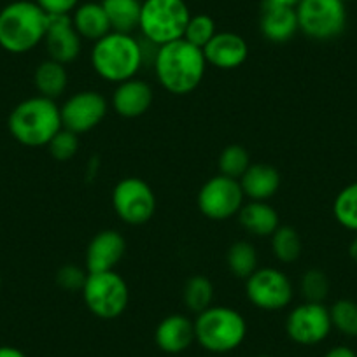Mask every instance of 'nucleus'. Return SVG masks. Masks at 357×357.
Instances as JSON below:
<instances>
[{
  "label": "nucleus",
  "instance_id": "obj_1",
  "mask_svg": "<svg viewBox=\"0 0 357 357\" xmlns=\"http://www.w3.org/2000/svg\"><path fill=\"white\" fill-rule=\"evenodd\" d=\"M154 75L161 88L170 95L184 97L202 84L207 72L204 50L186 39H178L158 47L154 58Z\"/></svg>",
  "mask_w": 357,
  "mask_h": 357
},
{
  "label": "nucleus",
  "instance_id": "obj_2",
  "mask_svg": "<svg viewBox=\"0 0 357 357\" xmlns=\"http://www.w3.org/2000/svg\"><path fill=\"white\" fill-rule=\"evenodd\" d=\"M89 61L95 74L112 84L137 77L144 68L140 37L137 39L133 33L109 32L100 40L93 43Z\"/></svg>",
  "mask_w": 357,
  "mask_h": 357
},
{
  "label": "nucleus",
  "instance_id": "obj_3",
  "mask_svg": "<svg viewBox=\"0 0 357 357\" xmlns=\"http://www.w3.org/2000/svg\"><path fill=\"white\" fill-rule=\"evenodd\" d=\"M50 16L36 0H15L0 9V47L25 54L44 43Z\"/></svg>",
  "mask_w": 357,
  "mask_h": 357
},
{
  "label": "nucleus",
  "instance_id": "obj_4",
  "mask_svg": "<svg viewBox=\"0 0 357 357\" xmlns=\"http://www.w3.org/2000/svg\"><path fill=\"white\" fill-rule=\"evenodd\" d=\"M8 128L13 139L26 147H44L63 128L60 105L51 98H25L11 111Z\"/></svg>",
  "mask_w": 357,
  "mask_h": 357
},
{
  "label": "nucleus",
  "instance_id": "obj_5",
  "mask_svg": "<svg viewBox=\"0 0 357 357\" xmlns=\"http://www.w3.org/2000/svg\"><path fill=\"white\" fill-rule=\"evenodd\" d=\"M195 336L198 345L208 354H229L245 342V317L231 307L212 305L195 319Z\"/></svg>",
  "mask_w": 357,
  "mask_h": 357
},
{
  "label": "nucleus",
  "instance_id": "obj_6",
  "mask_svg": "<svg viewBox=\"0 0 357 357\" xmlns=\"http://www.w3.org/2000/svg\"><path fill=\"white\" fill-rule=\"evenodd\" d=\"M191 18L186 0H142L139 32L149 43L165 46L183 39Z\"/></svg>",
  "mask_w": 357,
  "mask_h": 357
},
{
  "label": "nucleus",
  "instance_id": "obj_7",
  "mask_svg": "<svg viewBox=\"0 0 357 357\" xmlns=\"http://www.w3.org/2000/svg\"><path fill=\"white\" fill-rule=\"evenodd\" d=\"M81 294L86 308L102 321L121 317L130 303L128 284L116 270L88 273Z\"/></svg>",
  "mask_w": 357,
  "mask_h": 357
},
{
  "label": "nucleus",
  "instance_id": "obj_8",
  "mask_svg": "<svg viewBox=\"0 0 357 357\" xmlns=\"http://www.w3.org/2000/svg\"><path fill=\"white\" fill-rule=\"evenodd\" d=\"M298 29L317 43L335 40L347 29V8L342 0H300Z\"/></svg>",
  "mask_w": 357,
  "mask_h": 357
},
{
  "label": "nucleus",
  "instance_id": "obj_9",
  "mask_svg": "<svg viewBox=\"0 0 357 357\" xmlns=\"http://www.w3.org/2000/svg\"><path fill=\"white\" fill-rule=\"evenodd\" d=\"M245 296L250 305L264 312H279L291 305L294 286L289 275L275 266L257 268L245 280Z\"/></svg>",
  "mask_w": 357,
  "mask_h": 357
},
{
  "label": "nucleus",
  "instance_id": "obj_10",
  "mask_svg": "<svg viewBox=\"0 0 357 357\" xmlns=\"http://www.w3.org/2000/svg\"><path fill=\"white\" fill-rule=\"evenodd\" d=\"M156 195L140 177L121 178L112 190V208L128 226L147 225L156 214Z\"/></svg>",
  "mask_w": 357,
  "mask_h": 357
},
{
  "label": "nucleus",
  "instance_id": "obj_11",
  "mask_svg": "<svg viewBox=\"0 0 357 357\" xmlns=\"http://www.w3.org/2000/svg\"><path fill=\"white\" fill-rule=\"evenodd\" d=\"M197 204L202 214L211 221H228L238 215L245 204V195L236 178L218 174L200 188Z\"/></svg>",
  "mask_w": 357,
  "mask_h": 357
},
{
  "label": "nucleus",
  "instance_id": "obj_12",
  "mask_svg": "<svg viewBox=\"0 0 357 357\" xmlns=\"http://www.w3.org/2000/svg\"><path fill=\"white\" fill-rule=\"evenodd\" d=\"M331 315L324 303L305 301L296 305L286 317V333L296 345H319L331 335Z\"/></svg>",
  "mask_w": 357,
  "mask_h": 357
},
{
  "label": "nucleus",
  "instance_id": "obj_13",
  "mask_svg": "<svg viewBox=\"0 0 357 357\" xmlns=\"http://www.w3.org/2000/svg\"><path fill=\"white\" fill-rule=\"evenodd\" d=\"M109 112V102L95 89H82L70 95L60 105L61 125L70 132L82 135L97 128Z\"/></svg>",
  "mask_w": 357,
  "mask_h": 357
},
{
  "label": "nucleus",
  "instance_id": "obj_14",
  "mask_svg": "<svg viewBox=\"0 0 357 357\" xmlns=\"http://www.w3.org/2000/svg\"><path fill=\"white\" fill-rule=\"evenodd\" d=\"M126 254V240L118 229H104L86 247V272L102 273L116 270Z\"/></svg>",
  "mask_w": 357,
  "mask_h": 357
},
{
  "label": "nucleus",
  "instance_id": "obj_15",
  "mask_svg": "<svg viewBox=\"0 0 357 357\" xmlns=\"http://www.w3.org/2000/svg\"><path fill=\"white\" fill-rule=\"evenodd\" d=\"M44 47L50 60L68 65L75 61L81 54L82 39L75 32L70 16H50Z\"/></svg>",
  "mask_w": 357,
  "mask_h": 357
},
{
  "label": "nucleus",
  "instance_id": "obj_16",
  "mask_svg": "<svg viewBox=\"0 0 357 357\" xmlns=\"http://www.w3.org/2000/svg\"><path fill=\"white\" fill-rule=\"evenodd\" d=\"M207 65L219 70H235L249 58V44L235 32H218L204 47Z\"/></svg>",
  "mask_w": 357,
  "mask_h": 357
},
{
  "label": "nucleus",
  "instance_id": "obj_17",
  "mask_svg": "<svg viewBox=\"0 0 357 357\" xmlns=\"http://www.w3.org/2000/svg\"><path fill=\"white\" fill-rule=\"evenodd\" d=\"M154 100V91L149 82L139 77L128 79L116 84L112 91L111 105L114 112L121 118L135 119L146 114Z\"/></svg>",
  "mask_w": 357,
  "mask_h": 357
},
{
  "label": "nucleus",
  "instance_id": "obj_18",
  "mask_svg": "<svg viewBox=\"0 0 357 357\" xmlns=\"http://www.w3.org/2000/svg\"><path fill=\"white\" fill-rule=\"evenodd\" d=\"M156 347L165 354H183L197 342L195 321L184 314H172L161 319L154 331Z\"/></svg>",
  "mask_w": 357,
  "mask_h": 357
},
{
  "label": "nucleus",
  "instance_id": "obj_19",
  "mask_svg": "<svg viewBox=\"0 0 357 357\" xmlns=\"http://www.w3.org/2000/svg\"><path fill=\"white\" fill-rule=\"evenodd\" d=\"M259 30L268 43H289V40L300 32V29H298L296 9L263 2V9H261L259 18Z\"/></svg>",
  "mask_w": 357,
  "mask_h": 357
},
{
  "label": "nucleus",
  "instance_id": "obj_20",
  "mask_svg": "<svg viewBox=\"0 0 357 357\" xmlns=\"http://www.w3.org/2000/svg\"><path fill=\"white\" fill-rule=\"evenodd\" d=\"M238 183L245 198L250 202H268L279 193L282 178L279 170L272 165L252 163L238 178Z\"/></svg>",
  "mask_w": 357,
  "mask_h": 357
},
{
  "label": "nucleus",
  "instance_id": "obj_21",
  "mask_svg": "<svg viewBox=\"0 0 357 357\" xmlns=\"http://www.w3.org/2000/svg\"><path fill=\"white\" fill-rule=\"evenodd\" d=\"M70 20L75 32L81 36L82 40L97 43L109 32H112L111 23L100 2H93V0L81 2L70 15Z\"/></svg>",
  "mask_w": 357,
  "mask_h": 357
},
{
  "label": "nucleus",
  "instance_id": "obj_22",
  "mask_svg": "<svg viewBox=\"0 0 357 357\" xmlns=\"http://www.w3.org/2000/svg\"><path fill=\"white\" fill-rule=\"evenodd\" d=\"M238 222L249 235L270 238L280 228L279 212L268 202H247L238 212Z\"/></svg>",
  "mask_w": 357,
  "mask_h": 357
},
{
  "label": "nucleus",
  "instance_id": "obj_23",
  "mask_svg": "<svg viewBox=\"0 0 357 357\" xmlns=\"http://www.w3.org/2000/svg\"><path fill=\"white\" fill-rule=\"evenodd\" d=\"M33 86L40 97L58 100L68 88L67 65L54 60H44L33 70Z\"/></svg>",
  "mask_w": 357,
  "mask_h": 357
},
{
  "label": "nucleus",
  "instance_id": "obj_24",
  "mask_svg": "<svg viewBox=\"0 0 357 357\" xmlns=\"http://www.w3.org/2000/svg\"><path fill=\"white\" fill-rule=\"evenodd\" d=\"M112 32L133 33L139 30L142 0H102Z\"/></svg>",
  "mask_w": 357,
  "mask_h": 357
},
{
  "label": "nucleus",
  "instance_id": "obj_25",
  "mask_svg": "<svg viewBox=\"0 0 357 357\" xmlns=\"http://www.w3.org/2000/svg\"><path fill=\"white\" fill-rule=\"evenodd\" d=\"M257 263H259V257H257L256 247L247 240H238V242L231 243L226 252V266L236 279H249L259 268Z\"/></svg>",
  "mask_w": 357,
  "mask_h": 357
},
{
  "label": "nucleus",
  "instance_id": "obj_26",
  "mask_svg": "<svg viewBox=\"0 0 357 357\" xmlns=\"http://www.w3.org/2000/svg\"><path fill=\"white\" fill-rule=\"evenodd\" d=\"M270 247H272L273 257L282 264L296 263L301 256V250H303L300 233L291 226H280L270 236Z\"/></svg>",
  "mask_w": 357,
  "mask_h": 357
},
{
  "label": "nucleus",
  "instance_id": "obj_27",
  "mask_svg": "<svg viewBox=\"0 0 357 357\" xmlns=\"http://www.w3.org/2000/svg\"><path fill=\"white\" fill-rule=\"evenodd\" d=\"M184 305L193 314H202L212 307L214 301V286L205 275H193L186 280L183 289Z\"/></svg>",
  "mask_w": 357,
  "mask_h": 357
},
{
  "label": "nucleus",
  "instance_id": "obj_28",
  "mask_svg": "<svg viewBox=\"0 0 357 357\" xmlns=\"http://www.w3.org/2000/svg\"><path fill=\"white\" fill-rule=\"evenodd\" d=\"M333 215L342 228L357 233V181L336 195L333 202Z\"/></svg>",
  "mask_w": 357,
  "mask_h": 357
},
{
  "label": "nucleus",
  "instance_id": "obj_29",
  "mask_svg": "<svg viewBox=\"0 0 357 357\" xmlns=\"http://www.w3.org/2000/svg\"><path fill=\"white\" fill-rule=\"evenodd\" d=\"M250 154L240 144H231V146H226L221 151L218 160V168L219 174L226 175V177H231L238 181L243 174L247 172V168L250 167Z\"/></svg>",
  "mask_w": 357,
  "mask_h": 357
},
{
  "label": "nucleus",
  "instance_id": "obj_30",
  "mask_svg": "<svg viewBox=\"0 0 357 357\" xmlns=\"http://www.w3.org/2000/svg\"><path fill=\"white\" fill-rule=\"evenodd\" d=\"M333 329L349 338H357V301L338 300L329 308Z\"/></svg>",
  "mask_w": 357,
  "mask_h": 357
},
{
  "label": "nucleus",
  "instance_id": "obj_31",
  "mask_svg": "<svg viewBox=\"0 0 357 357\" xmlns=\"http://www.w3.org/2000/svg\"><path fill=\"white\" fill-rule=\"evenodd\" d=\"M300 294L305 301L310 303H324L329 294V279L322 270L312 268L301 275Z\"/></svg>",
  "mask_w": 357,
  "mask_h": 357
},
{
  "label": "nucleus",
  "instance_id": "obj_32",
  "mask_svg": "<svg viewBox=\"0 0 357 357\" xmlns=\"http://www.w3.org/2000/svg\"><path fill=\"white\" fill-rule=\"evenodd\" d=\"M215 33H218V29H215L214 18L202 13V15H191L186 30H184L183 39H186L193 46H198L204 50Z\"/></svg>",
  "mask_w": 357,
  "mask_h": 357
},
{
  "label": "nucleus",
  "instance_id": "obj_33",
  "mask_svg": "<svg viewBox=\"0 0 357 357\" xmlns=\"http://www.w3.org/2000/svg\"><path fill=\"white\" fill-rule=\"evenodd\" d=\"M77 133L70 132L67 128H61L56 135L51 139V142L47 144V151H50L51 156L58 161H68L77 154L79 146H81V140H79Z\"/></svg>",
  "mask_w": 357,
  "mask_h": 357
},
{
  "label": "nucleus",
  "instance_id": "obj_34",
  "mask_svg": "<svg viewBox=\"0 0 357 357\" xmlns=\"http://www.w3.org/2000/svg\"><path fill=\"white\" fill-rule=\"evenodd\" d=\"M88 272L77 264H63L56 273V284L67 293H79L84 287Z\"/></svg>",
  "mask_w": 357,
  "mask_h": 357
},
{
  "label": "nucleus",
  "instance_id": "obj_35",
  "mask_svg": "<svg viewBox=\"0 0 357 357\" xmlns=\"http://www.w3.org/2000/svg\"><path fill=\"white\" fill-rule=\"evenodd\" d=\"M47 16H70L81 0H36Z\"/></svg>",
  "mask_w": 357,
  "mask_h": 357
},
{
  "label": "nucleus",
  "instance_id": "obj_36",
  "mask_svg": "<svg viewBox=\"0 0 357 357\" xmlns=\"http://www.w3.org/2000/svg\"><path fill=\"white\" fill-rule=\"evenodd\" d=\"M324 357H357V354L354 352L350 347L336 345V347H333V349H329L328 352L324 354Z\"/></svg>",
  "mask_w": 357,
  "mask_h": 357
},
{
  "label": "nucleus",
  "instance_id": "obj_37",
  "mask_svg": "<svg viewBox=\"0 0 357 357\" xmlns=\"http://www.w3.org/2000/svg\"><path fill=\"white\" fill-rule=\"evenodd\" d=\"M0 357H26L25 352L11 345H0Z\"/></svg>",
  "mask_w": 357,
  "mask_h": 357
},
{
  "label": "nucleus",
  "instance_id": "obj_38",
  "mask_svg": "<svg viewBox=\"0 0 357 357\" xmlns=\"http://www.w3.org/2000/svg\"><path fill=\"white\" fill-rule=\"evenodd\" d=\"M266 4H275V6H284V8H294L300 4V0H263Z\"/></svg>",
  "mask_w": 357,
  "mask_h": 357
},
{
  "label": "nucleus",
  "instance_id": "obj_39",
  "mask_svg": "<svg viewBox=\"0 0 357 357\" xmlns=\"http://www.w3.org/2000/svg\"><path fill=\"white\" fill-rule=\"evenodd\" d=\"M350 257H352L354 263L357 264V236L352 240V243H350Z\"/></svg>",
  "mask_w": 357,
  "mask_h": 357
},
{
  "label": "nucleus",
  "instance_id": "obj_40",
  "mask_svg": "<svg viewBox=\"0 0 357 357\" xmlns=\"http://www.w3.org/2000/svg\"><path fill=\"white\" fill-rule=\"evenodd\" d=\"M254 357H273V356H266V354H263V356H254Z\"/></svg>",
  "mask_w": 357,
  "mask_h": 357
},
{
  "label": "nucleus",
  "instance_id": "obj_41",
  "mask_svg": "<svg viewBox=\"0 0 357 357\" xmlns=\"http://www.w3.org/2000/svg\"><path fill=\"white\" fill-rule=\"evenodd\" d=\"M342 2H345V4H347V2H350V0H342Z\"/></svg>",
  "mask_w": 357,
  "mask_h": 357
},
{
  "label": "nucleus",
  "instance_id": "obj_42",
  "mask_svg": "<svg viewBox=\"0 0 357 357\" xmlns=\"http://www.w3.org/2000/svg\"><path fill=\"white\" fill-rule=\"evenodd\" d=\"M0 286H2V277H0Z\"/></svg>",
  "mask_w": 357,
  "mask_h": 357
},
{
  "label": "nucleus",
  "instance_id": "obj_43",
  "mask_svg": "<svg viewBox=\"0 0 357 357\" xmlns=\"http://www.w3.org/2000/svg\"><path fill=\"white\" fill-rule=\"evenodd\" d=\"M207 357H218V356H207Z\"/></svg>",
  "mask_w": 357,
  "mask_h": 357
}]
</instances>
